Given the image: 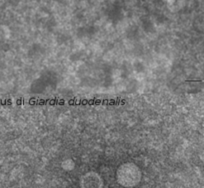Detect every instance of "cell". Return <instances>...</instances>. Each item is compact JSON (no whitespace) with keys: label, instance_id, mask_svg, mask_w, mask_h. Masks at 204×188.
<instances>
[{"label":"cell","instance_id":"6da1fadb","mask_svg":"<svg viewBox=\"0 0 204 188\" xmlns=\"http://www.w3.org/2000/svg\"><path fill=\"white\" fill-rule=\"evenodd\" d=\"M142 178V172L139 167L132 163L127 162L118 167L116 171V179L118 183L123 187L130 188L139 184Z\"/></svg>","mask_w":204,"mask_h":188},{"label":"cell","instance_id":"3957f363","mask_svg":"<svg viewBox=\"0 0 204 188\" xmlns=\"http://www.w3.org/2000/svg\"><path fill=\"white\" fill-rule=\"evenodd\" d=\"M62 168L65 169V170H72L74 168V162L72 160H70V159L65 160L62 163Z\"/></svg>","mask_w":204,"mask_h":188},{"label":"cell","instance_id":"7a4b0ae2","mask_svg":"<svg viewBox=\"0 0 204 188\" xmlns=\"http://www.w3.org/2000/svg\"><path fill=\"white\" fill-rule=\"evenodd\" d=\"M80 188H103V179L94 171L87 172L80 179Z\"/></svg>","mask_w":204,"mask_h":188}]
</instances>
